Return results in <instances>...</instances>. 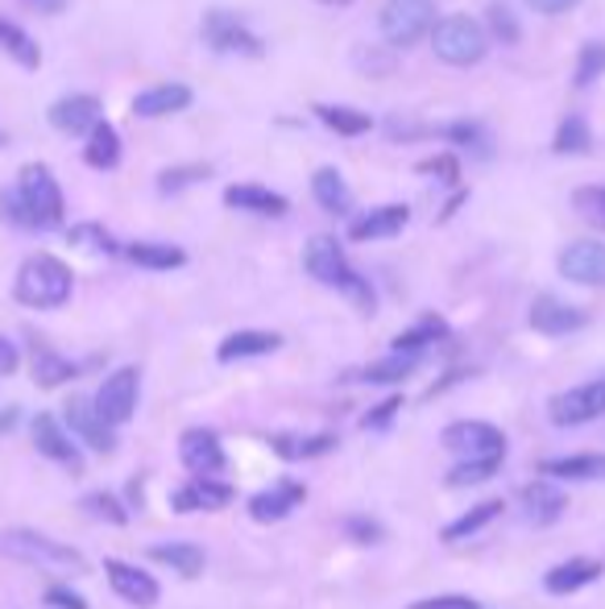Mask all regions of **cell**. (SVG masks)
Masks as SVG:
<instances>
[{"label": "cell", "mask_w": 605, "mask_h": 609, "mask_svg": "<svg viewBox=\"0 0 605 609\" xmlns=\"http://www.w3.org/2000/svg\"><path fill=\"white\" fill-rule=\"evenodd\" d=\"M302 270H307L319 286H332V291H340L349 303H357V312L373 315V307H378V295H373L369 278L349 266L345 245H340L332 233H316L307 241V250H302Z\"/></svg>", "instance_id": "cell-1"}, {"label": "cell", "mask_w": 605, "mask_h": 609, "mask_svg": "<svg viewBox=\"0 0 605 609\" xmlns=\"http://www.w3.org/2000/svg\"><path fill=\"white\" fill-rule=\"evenodd\" d=\"M75 291V274L66 266L63 257L54 253H33L17 266L13 278V298L21 307H33V312H59L66 298Z\"/></svg>", "instance_id": "cell-2"}, {"label": "cell", "mask_w": 605, "mask_h": 609, "mask_svg": "<svg viewBox=\"0 0 605 609\" xmlns=\"http://www.w3.org/2000/svg\"><path fill=\"white\" fill-rule=\"evenodd\" d=\"M17 200H21V212L30 220V229L38 233H54L66 224V200H63V187L50 166L42 162H30L17 171Z\"/></svg>", "instance_id": "cell-3"}, {"label": "cell", "mask_w": 605, "mask_h": 609, "mask_svg": "<svg viewBox=\"0 0 605 609\" xmlns=\"http://www.w3.org/2000/svg\"><path fill=\"white\" fill-rule=\"evenodd\" d=\"M431 47H435V59L444 67H478L490 54V33H485L478 17L448 13L435 21Z\"/></svg>", "instance_id": "cell-4"}, {"label": "cell", "mask_w": 605, "mask_h": 609, "mask_svg": "<svg viewBox=\"0 0 605 609\" xmlns=\"http://www.w3.org/2000/svg\"><path fill=\"white\" fill-rule=\"evenodd\" d=\"M0 556L21 564H33V568H66V572H83V556L75 547L59 544L42 531H30V527H13V531H0Z\"/></svg>", "instance_id": "cell-5"}, {"label": "cell", "mask_w": 605, "mask_h": 609, "mask_svg": "<svg viewBox=\"0 0 605 609\" xmlns=\"http://www.w3.org/2000/svg\"><path fill=\"white\" fill-rule=\"evenodd\" d=\"M435 21H440L435 0H386L382 13H378V30L394 50H407L431 38Z\"/></svg>", "instance_id": "cell-6"}, {"label": "cell", "mask_w": 605, "mask_h": 609, "mask_svg": "<svg viewBox=\"0 0 605 609\" xmlns=\"http://www.w3.org/2000/svg\"><path fill=\"white\" fill-rule=\"evenodd\" d=\"M199 33H204L207 50L216 54H228V59H266V42L257 38L237 13L228 9H207L204 21H199Z\"/></svg>", "instance_id": "cell-7"}, {"label": "cell", "mask_w": 605, "mask_h": 609, "mask_svg": "<svg viewBox=\"0 0 605 609\" xmlns=\"http://www.w3.org/2000/svg\"><path fill=\"white\" fill-rule=\"evenodd\" d=\"M444 448L461 460H490V465H502L506 460V432L494 427L485 419H457L444 427Z\"/></svg>", "instance_id": "cell-8"}, {"label": "cell", "mask_w": 605, "mask_h": 609, "mask_svg": "<svg viewBox=\"0 0 605 609\" xmlns=\"http://www.w3.org/2000/svg\"><path fill=\"white\" fill-rule=\"evenodd\" d=\"M137 398H142V374H137L133 365H121V369H112V374L100 382L92 403H96L100 419L109 423V427H125V423L137 415Z\"/></svg>", "instance_id": "cell-9"}, {"label": "cell", "mask_w": 605, "mask_h": 609, "mask_svg": "<svg viewBox=\"0 0 605 609\" xmlns=\"http://www.w3.org/2000/svg\"><path fill=\"white\" fill-rule=\"evenodd\" d=\"M605 415V377H593V382H581L573 390L556 394L547 403V419L556 427H581V423H593Z\"/></svg>", "instance_id": "cell-10"}, {"label": "cell", "mask_w": 605, "mask_h": 609, "mask_svg": "<svg viewBox=\"0 0 605 609\" xmlns=\"http://www.w3.org/2000/svg\"><path fill=\"white\" fill-rule=\"evenodd\" d=\"M47 121L54 125V133H63V138H88V133L104 121V100L92 92H71L50 104Z\"/></svg>", "instance_id": "cell-11"}, {"label": "cell", "mask_w": 605, "mask_h": 609, "mask_svg": "<svg viewBox=\"0 0 605 609\" xmlns=\"http://www.w3.org/2000/svg\"><path fill=\"white\" fill-rule=\"evenodd\" d=\"M63 427L71 432L75 444H88L92 453H104V456L116 453V427H109V423L100 419L92 398H71L63 410Z\"/></svg>", "instance_id": "cell-12"}, {"label": "cell", "mask_w": 605, "mask_h": 609, "mask_svg": "<svg viewBox=\"0 0 605 609\" xmlns=\"http://www.w3.org/2000/svg\"><path fill=\"white\" fill-rule=\"evenodd\" d=\"M178 460H183V469L192 473V477H216V473L228 469L221 436L207 432V427H187L178 436Z\"/></svg>", "instance_id": "cell-13"}, {"label": "cell", "mask_w": 605, "mask_h": 609, "mask_svg": "<svg viewBox=\"0 0 605 609\" xmlns=\"http://www.w3.org/2000/svg\"><path fill=\"white\" fill-rule=\"evenodd\" d=\"M33 448L47 456V460H54V465H63L71 477H80L83 473L80 444L71 439L63 419H54V415H38V419H33Z\"/></svg>", "instance_id": "cell-14"}, {"label": "cell", "mask_w": 605, "mask_h": 609, "mask_svg": "<svg viewBox=\"0 0 605 609\" xmlns=\"http://www.w3.org/2000/svg\"><path fill=\"white\" fill-rule=\"evenodd\" d=\"M526 319L540 336H573V332L589 328V312H581L576 303H564L556 295H535Z\"/></svg>", "instance_id": "cell-15"}, {"label": "cell", "mask_w": 605, "mask_h": 609, "mask_svg": "<svg viewBox=\"0 0 605 609\" xmlns=\"http://www.w3.org/2000/svg\"><path fill=\"white\" fill-rule=\"evenodd\" d=\"M556 270L576 286H605V241H573V245H564Z\"/></svg>", "instance_id": "cell-16"}, {"label": "cell", "mask_w": 605, "mask_h": 609, "mask_svg": "<svg viewBox=\"0 0 605 609\" xmlns=\"http://www.w3.org/2000/svg\"><path fill=\"white\" fill-rule=\"evenodd\" d=\"M237 501V489L221 477H192L171 494V506L178 515H195V510H228Z\"/></svg>", "instance_id": "cell-17"}, {"label": "cell", "mask_w": 605, "mask_h": 609, "mask_svg": "<svg viewBox=\"0 0 605 609\" xmlns=\"http://www.w3.org/2000/svg\"><path fill=\"white\" fill-rule=\"evenodd\" d=\"M104 577H109L112 593L121 597V601H129V606L137 609H150L158 606V580L150 577V572H142L137 564H125V560H104Z\"/></svg>", "instance_id": "cell-18"}, {"label": "cell", "mask_w": 605, "mask_h": 609, "mask_svg": "<svg viewBox=\"0 0 605 609\" xmlns=\"http://www.w3.org/2000/svg\"><path fill=\"white\" fill-rule=\"evenodd\" d=\"M302 501H307V485L295 481V477H283L270 489H262V494L249 498V518L254 522H283L287 515L299 510Z\"/></svg>", "instance_id": "cell-19"}, {"label": "cell", "mask_w": 605, "mask_h": 609, "mask_svg": "<svg viewBox=\"0 0 605 609\" xmlns=\"http://www.w3.org/2000/svg\"><path fill=\"white\" fill-rule=\"evenodd\" d=\"M411 224V207L407 203H382V207H369L349 224V241L369 245V241H390Z\"/></svg>", "instance_id": "cell-20"}, {"label": "cell", "mask_w": 605, "mask_h": 609, "mask_svg": "<svg viewBox=\"0 0 605 609\" xmlns=\"http://www.w3.org/2000/svg\"><path fill=\"white\" fill-rule=\"evenodd\" d=\"M195 92L187 83H154V88H145V92L133 95V116H142V121H158V116H175V112H187L192 109Z\"/></svg>", "instance_id": "cell-21"}, {"label": "cell", "mask_w": 605, "mask_h": 609, "mask_svg": "<svg viewBox=\"0 0 605 609\" xmlns=\"http://www.w3.org/2000/svg\"><path fill=\"white\" fill-rule=\"evenodd\" d=\"M224 207L233 212H249V216H266V220H283L290 212V200L278 191L262 187V183H233L224 191Z\"/></svg>", "instance_id": "cell-22"}, {"label": "cell", "mask_w": 605, "mask_h": 609, "mask_svg": "<svg viewBox=\"0 0 605 609\" xmlns=\"http://www.w3.org/2000/svg\"><path fill=\"white\" fill-rule=\"evenodd\" d=\"M519 498H523L526 522H535V527H552V522L564 518V510H568V494H564L556 481H547V477L526 481Z\"/></svg>", "instance_id": "cell-23"}, {"label": "cell", "mask_w": 605, "mask_h": 609, "mask_svg": "<svg viewBox=\"0 0 605 609\" xmlns=\"http://www.w3.org/2000/svg\"><path fill=\"white\" fill-rule=\"evenodd\" d=\"M30 369L42 390H59V386L80 377V365L71 357H63V353H54L47 341H30Z\"/></svg>", "instance_id": "cell-24"}, {"label": "cell", "mask_w": 605, "mask_h": 609, "mask_svg": "<svg viewBox=\"0 0 605 609\" xmlns=\"http://www.w3.org/2000/svg\"><path fill=\"white\" fill-rule=\"evenodd\" d=\"M278 348H283V336H278V332L240 328V332H233V336H224L221 348H216V361H221V365H233V361L270 357Z\"/></svg>", "instance_id": "cell-25"}, {"label": "cell", "mask_w": 605, "mask_h": 609, "mask_svg": "<svg viewBox=\"0 0 605 609\" xmlns=\"http://www.w3.org/2000/svg\"><path fill=\"white\" fill-rule=\"evenodd\" d=\"M602 560H589V556H573V560L556 564L547 577H543V589L552 597H568V593H581L585 585L602 580Z\"/></svg>", "instance_id": "cell-26"}, {"label": "cell", "mask_w": 605, "mask_h": 609, "mask_svg": "<svg viewBox=\"0 0 605 609\" xmlns=\"http://www.w3.org/2000/svg\"><path fill=\"white\" fill-rule=\"evenodd\" d=\"M452 336L444 315H419L411 328L399 332L394 341H390V353H411V357H428V348L435 344H444Z\"/></svg>", "instance_id": "cell-27"}, {"label": "cell", "mask_w": 605, "mask_h": 609, "mask_svg": "<svg viewBox=\"0 0 605 609\" xmlns=\"http://www.w3.org/2000/svg\"><path fill=\"white\" fill-rule=\"evenodd\" d=\"M125 262H133L137 270H150V274H171V270L187 266V250L178 245H166V241H129Z\"/></svg>", "instance_id": "cell-28"}, {"label": "cell", "mask_w": 605, "mask_h": 609, "mask_svg": "<svg viewBox=\"0 0 605 609\" xmlns=\"http://www.w3.org/2000/svg\"><path fill=\"white\" fill-rule=\"evenodd\" d=\"M540 473L547 481H605V453H576L543 460Z\"/></svg>", "instance_id": "cell-29"}, {"label": "cell", "mask_w": 605, "mask_h": 609, "mask_svg": "<svg viewBox=\"0 0 605 609\" xmlns=\"http://www.w3.org/2000/svg\"><path fill=\"white\" fill-rule=\"evenodd\" d=\"M311 195H316V203L328 212V216H336V220L352 216V191L336 166H319V171L311 174Z\"/></svg>", "instance_id": "cell-30"}, {"label": "cell", "mask_w": 605, "mask_h": 609, "mask_svg": "<svg viewBox=\"0 0 605 609\" xmlns=\"http://www.w3.org/2000/svg\"><path fill=\"white\" fill-rule=\"evenodd\" d=\"M121 154H125L121 133H116L109 121H100V125L83 138V162H88L92 171H116V166H121Z\"/></svg>", "instance_id": "cell-31"}, {"label": "cell", "mask_w": 605, "mask_h": 609, "mask_svg": "<svg viewBox=\"0 0 605 609\" xmlns=\"http://www.w3.org/2000/svg\"><path fill=\"white\" fill-rule=\"evenodd\" d=\"M316 121L324 129H332L336 138H366V133H373V116L361 109H349V104H316Z\"/></svg>", "instance_id": "cell-32"}, {"label": "cell", "mask_w": 605, "mask_h": 609, "mask_svg": "<svg viewBox=\"0 0 605 609\" xmlns=\"http://www.w3.org/2000/svg\"><path fill=\"white\" fill-rule=\"evenodd\" d=\"M270 448L283 460H319V456H328L336 448V436L332 432H319V436H295V432H278L270 436Z\"/></svg>", "instance_id": "cell-33"}, {"label": "cell", "mask_w": 605, "mask_h": 609, "mask_svg": "<svg viewBox=\"0 0 605 609\" xmlns=\"http://www.w3.org/2000/svg\"><path fill=\"white\" fill-rule=\"evenodd\" d=\"M0 50H4L17 67H25V71H38V67H42V47H38V38H33L25 26L9 21V17H0Z\"/></svg>", "instance_id": "cell-34"}, {"label": "cell", "mask_w": 605, "mask_h": 609, "mask_svg": "<svg viewBox=\"0 0 605 609\" xmlns=\"http://www.w3.org/2000/svg\"><path fill=\"white\" fill-rule=\"evenodd\" d=\"M435 138H444V141H452L461 154H469V158H490L494 154V138L485 133V125L481 121H448V125H440V129H431Z\"/></svg>", "instance_id": "cell-35"}, {"label": "cell", "mask_w": 605, "mask_h": 609, "mask_svg": "<svg viewBox=\"0 0 605 609\" xmlns=\"http://www.w3.org/2000/svg\"><path fill=\"white\" fill-rule=\"evenodd\" d=\"M502 506H506V501H498V498L469 506L461 518H452L444 531H440V539H444V544H461V539H473V535L485 531V527H490V522L502 515Z\"/></svg>", "instance_id": "cell-36"}, {"label": "cell", "mask_w": 605, "mask_h": 609, "mask_svg": "<svg viewBox=\"0 0 605 609\" xmlns=\"http://www.w3.org/2000/svg\"><path fill=\"white\" fill-rule=\"evenodd\" d=\"M150 560L166 564V568H175L178 577L195 580L204 572L207 556H204V547H195V544H154L150 547Z\"/></svg>", "instance_id": "cell-37"}, {"label": "cell", "mask_w": 605, "mask_h": 609, "mask_svg": "<svg viewBox=\"0 0 605 609\" xmlns=\"http://www.w3.org/2000/svg\"><path fill=\"white\" fill-rule=\"evenodd\" d=\"M66 245H71V250L96 253V257H116V253L125 250V245H121L104 224H96V220H80V224H71V229H66Z\"/></svg>", "instance_id": "cell-38"}, {"label": "cell", "mask_w": 605, "mask_h": 609, "mask_svg": "<svg viewBox=\"0 0 605 609\" xmlns=\"http://www.w3.org/2000/svg\"><path fill=\"white\" fill-rule=\"evenodd\" d=\"M419 365H423V357H411V353H390L386 361H373V365H366L361 374H352V377H357V382H369V386H399V382H407Z\"/></svg>", "instance_id": "cell-39"}, {"label": "cell", "mask_w": 605, "mask_h": 609, "mask_svg": "<svg viewBox=\"0 0 605 609\" xmlns=\"http://www.w3.org/2000/svg\"><path fill=\"white\" fill-rule=\"evenodd\" d=\"M593 150V129L589 121L573 112V116H564L556 125V138H552V154L560 158H576V154H589Z\"/></svg>", "instance_id": "cell-40"}, {"label": "cell", "mask_w": 605, "mask_h": 609, "mask_svg": "<svg viewBox=\"0 0 605 609\" xmlns=\"http://www.w3.org/2000/svg\"><path fill=\"white\" fill-rule=\"evenodd\" d=\"M212 174H216L212 162H178V166L158 171V191L162 195H183V191L195 187V183H207Z\"/></svg>", "instance_id": "cell-41"}, {"label": "cell", "mask_w": 605, "mask_h": 609, "mask_svg": "<svg viewBox=\"0 0 605 609\" xmlns=\"http://www.w3.org/2000/svg\"><path fill=\"white\" fill-rule=\"evenodd\" d=\"M485 33H490V42H502V47H514L523 38V26H519V17H514L506 0H494L485 9Z\"/></svg>", "instance_id": "cell-42"}, {"label": "cell", "mask_w": 605, "mask_h": 609, "mask_svg": "<svg viewBox=\"0 0 605 609\" xmlns=\"http://www.w3.org/2000/svg\"><path fill=\"white\" fill-rule=\"evenodd\" d=\"M605 75V42H585L576 50V71H573V88L585 92L593 83H602Z\"/></svg>", "instance_id": "cell-43"}, {"label": "cell", "mask_w": 605, "mask_h": 609, "mask_svg": "<svg viewBox=\"0 0 605 609\" xmlns=\"http://www.w3.org/2000/svg\"><path fill=\"white\" fill-rule=\"evenodd\" d=\"M80 506L88 518H100V522H109V527H125L129 522V506H121V498L109 494V489H92V494H83Z\"/></svg>", "instance_id": "cell-44"}, {"label": "cell", "mask_w": 605, "mask_h": 609, "mask_svg": "<svg viewBox=\"0 0 605 609\" xmlns=\"http://www.w3.org/2000/svg\"><path fill=\"white\" fill-rule=\"evenodd\" d=\"M573 212L589 229H597V233H605V183H585V187L573 191Z\"/></svg>", "instance_id": "cell-45"}, {"label": "cell", "mask_w": 605, "mask_h": 609, "mask_svg": "<svg viewBox=\"0 0 605 609\" xmlns=\"http://www.w3.org/2000/svg\"><path fill=\"white\" fill-rule=\"evenodd\" d=\"M502 469V465H490V460H457L452 469H448L444 481L452 485V489H464V485H481V481H494V473Z\"/></svg>", "instance_id": "cell-46"}, {"label": "cell", "mask_w": 605, "mask_h": 609, "mask_svg": "<svg viewBox=\"0 0 605 609\" xmlns=\"http://www.w3.org/2000/svg\"><path fill=\"white\" fill-rule=\"evenodd\" d=\"M419 174H428V179H435V183H448V187L457 191V183H461V158L457 154H435V158H423L419 166H414Z\"/></svg>", "instance_id": "cell-47"}, {"label": "cell", "mask_w": 605, "mask_h": 609, "mask_svg": "<svg viewBox=\"0 0 605 609\" xmlns=\"http://www.w3.org/2000/svg\"><path fill=\"white\" fill-rule=\"evenodd\" d=\"M345 535H349L352 544H382L386 527L378 522V518H369V515H349L345 518Z\"/></svg>", "instance_id": "cell-48"}, {"label": "cell", "mask_w": 605, "mask_h": 609, "mask_svg": "<svg viewBox=\"0 0 605 609\" xmlns=\"http://www.w3.org/2000/svg\"><path fill=\"white\" fill-rule=\"evenodd\" d=\"M402 410V394H390V398H382V403L373 406V410H366L361 415V427L366 432H386L390 423H394V415Z\"/></svg>", "instance_id": "cell-49"}, {"label": "cell", "mask_w": 605, "mask_h": 609, "mask_svg": "<svg viewBox=\"0 0 605 609\" xmlns=\"http://www.w3.org/2000/svg\"><path fill=\"white\" fill-rule=\"evenodd\" d=\"M47 606L50 609H88V601H83L75 589H66V585H50V589H47Z\"/></svg>", "instance_id": "cell-50"}, {"label": "cell", "mask_w": 605, "mask_h": 609, "mask_svg": "<svg viewBox=\"0 0 605 609\" xmlns=\"http://www.w3.org/2000/svg\"><path fill=\"white\" fill-rule=\"evenodd\" d=\"M407 609H485L481 601H473V597H428V601H414V606Z\"/></svg>", "instance_id": "cell-51"}, {"label": "cell", "mask_w": 605, "mask_h": 609, "mask_svg": "<svg viewBox=\"0 0 605 609\" xmlns=\"http://www.w3.org/2000/svg\"><path fill=\"white\" fill-rule=\"evenodd\" d=\"M0 216L9 220L13 229H30V220L21 212V200H17V191H0Z\"/></svg>", "instance_id": "cell-52"}, {"label": "cell", "mask_w": 605, "mask_h": 609, "mask_svg": "<svg viewBox=\"0 0 605 609\" xmlns=\"http://www.w3.org/2000/svg\"><path fill=\"white\" fill-rule=\"evenodd\" d=\"M535 13H543V17H564V13H573L581 0H526Z\"/></svg>", "instance_id": "cell-53"}, {"label": "cell", "mask_w": 605, "mask_h": 609, "mask_svg": "<svg viewBox=\"0 0 605 609\" xmlns=\"http://www.w3.org/2000/svg\"><path fill=\"white\" fill-rule=\"evenodd\" d=\"M17 369H21V353H17V344L9 336H0V374L9 377Z\"/></svg>", "instance_id": "cell-54"}, {"label": "cell", "mask_w": 605, "mask_h": 609, "mask_svg": "<svg viewBox=\"0 0 605 609\" xmlns=\"http://www.w3.org/2000/svg\"><path fill=\"white\" fill-rule=\"evenodd\" d=\"M25 9H33V13H42V17H54V13H63L71 0H21Z\"/></svg>", "instance_id": "cell-55"}, {"label": "cell", "mask_w": 605, "mask_h": 609, "mask_svg": "<svg viewBox=\"0 0 605 609\" xmlns=\"http://www.w3.org/2000/svg\"><path fill=\"white\" fill-rule=\"evenodd\" d=\"M17 419H21V410H17V406H9V410L0 415V432H9V427H13Z\"/></svg>", "instance_id": "cell-56"}, {"label": "cell", "mask_w": 605, "mask_h": 609, "mask_svg": "<svg viewBox=\"0 0 605 609\" xmlns=\"http://www.w3.org/2000/svg\"><path fill=\"white\" fill-rule=\"evenodd\" d=\"M319 4H332V9H345V4H357V0H319Z\"/></svg>", "instance_id": "cell-57"}, {"label": "cell", "mask_w": 605, "mask_h": 609, "mask_svg": "<svg viewBox=\"0 0 605 609\" xmlns=\"http://www.w3.org/2000/svg\"><path fill=\"white\" fill-rule=\"evenodd\" d=\"M0 145H4V138H0Z\"/></svg>", "instance_id": "cell-58"}]
</instances>
